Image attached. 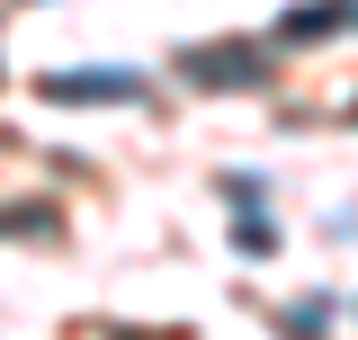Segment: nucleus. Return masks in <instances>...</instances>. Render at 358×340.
Here are the masks:
<instances>
[{"label": "nucleus", "instance_id": "nucleus-2", "mask_svg": "<svg viewBox=\"0 0 358 340\" xmlns=\"http://www.w3.org/2000/svg\"><path fill=\"white\" fill-rule=\"evenodd\" d=\"M188 72H197V81H251L260 63H251V54H188Z\"/></svg>", "mask_w": 358, "mask_h": 340}, {"label": "nucleus", "instance_id": "nucleus-1", "mask_svg": "<svg viewBox=\"0 0 358 340\" xmlns=\"http://www.w3.org/2000/svg\"><path fill=\"white\" fill-rule=\"evenodd\" d=\"M134 72H63V81H54V99H134Z\"/></svg>", "mask_w": 358, "mask_h": 340}]
</instances>
